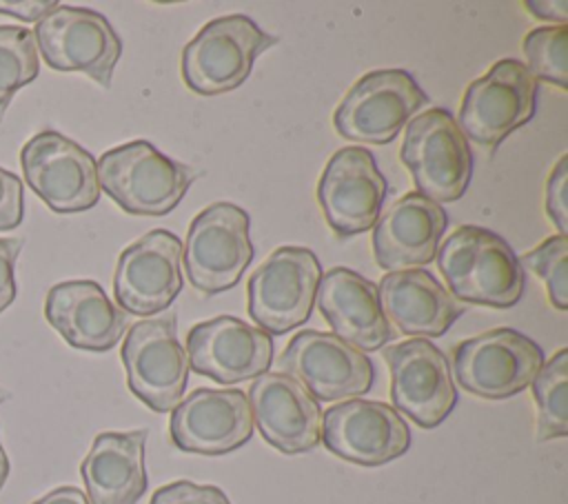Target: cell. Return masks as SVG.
<instances>
[{
    "label": "cell",
    "mask_w": 568,
    "mask_h": 504,
    "mask_svg": "<svg viewBox=\"0 0 568 504\" xmlns=\"http://www.w3.org/2000/svg\"><path fill=\"white\" fill-rule=\"evenodd\" d=\"M44 317L67 344L98 353L113 349L126 329V313L93 280L53 284L44 300Z\"/></svg>",
    "instance_id": "7402d4cb"
},
{
    "label": "cell",
    "mask_w": 568,
    "mask_h": 504,
    "mask_svg": "<svg viewBox=\"0 0 568 504\" xmlns=\"http://www.w3.org/2000/svg\"><path fill=\"white\" fill-rule=\"evenodd\" d=\"M448 215L442 204L413 191L393 202L373 226L377 264L393 273L435 260Z\"/></svg>",
    "instance_id": "44dd1931"
},
{
    "label": "cell",
    "mask_w": 568,
    "mask_h": 504,
    "mask_svg": "<svg viewBox=\"0 0 568 504\" xmlns=\"http://www.w3.org/2000/svg\"><path fill=\"white\" fill-rule=\"evenodd\" d=\"M521 51L532 78L568 89V27H537L524 36Z\"/></svg>",
    "instance_id": "83f0119b"
},
{
    "label": "cell",
    "mask_w": 568,
    "mask_h": 504,
    "mask_svg": "<svg viewBox=\"0 0 568 504\" xmlns=\"http://www.w3.org/2000/svg\"><path fill=\"white\" fill-rule=\"evenodd\" d=\"M315 302L333 335L359 351H377L393 340L377 286L353 269L335 266L322 275Z\"/></svg>",
    "instance_id": "603a6c76"
},
{
    "label": "cell",
    "mask_w": 568,
    "mask_h": 504,
    "mask_svg": "<svg viewBox=\"0 0 568 504\" xmlns=\"http://www.w3.org/2000/svg\"><path fill=\"white\" fill-rule=\"evenodd\" d=\"M36 47L55 71H82L100 87H111L122 56V40L111 22L84 7L58 4L33 29Z\"/></svg>",
    "instance_id": "8fae6325"
},
{
    "label": "cell",
    "mask_w": 568,
    "mask_h": 504,
    "mask_svg": "<svg viewBox=\"0 0 568 504\" xmlns=\"http://www.w3.org/2000/svg\"><path fill=\"white\" fill-rule=\"evenodd\" d=\"M377 293L386 320L410 337H439L464 313L444 284L424 269L386 273Z\"/></svg>",
    "instance_id": "cb8c5ba5"
},
{
    "label": "cell",
    "mask_w": 568,
    "mask_h": 504,
    "mask_svg": "<svg viewBox=\"0 0 568 504\" xmlns=\"http://www.w3.org/2000/svg\"><path fill=\"white\" fill-rule=\"evenodd\" d=\"M566 187H568V155L564 153L552 167L546 182V215L557 226L559 235L568 233V204H566Z\"/></svg>",
    "instance_id": "4dcf8cb0"
},
{
    "label": "cell",
    "mask_w": 568,
    "mask_h": 504,
    "mask_svg": "<svg viewBox=\"0 0 568 504\" xmlns=\"http://www.w3.org/2000/svg\"><path fill=\"white\" fill-rule=\"evenodd\" d=\"M539 420L537 437L552 440L568 435V349H559L532 380Z\"/></svg>",
    "instance_id": "484cf974"
},
{
    "label": "cell",
    "mask_w": 568,
    "mask_h": 504,
    "mask_svg": "<svg viewBox=\"0 0 568 504\" xmlns=\"http://www.w3.org/2000/svg\"><path fill=\"white\" fill-rule=\"evenodd\" d=\"M38 47L33 29L0 24V122L18 89L38 78Z\"/></svg>",
    "instance_id": "4316f807"
},
{
    "label": "cell",
    "mask_w": 568,
    "mask_h": 504,
    "mask_svg": "<svg viewBox=\"0 0 568 504\" xmlns=\"http://www.w3.org/2000/svg\"><path fill=\"white\" fill-rule=\"evenodd\" d=\"M55 7L58 2H49V0H0V13L18 18L22 22H36V24L42 18H47Z\"/></svg>",
    "instance_id": "836d02e7"
},
{
    "label": "cell",
    "mask_w": 568,
    "mask_h": 504,
    "mask_svg": "<svg viewBox=\"0 0 568 504\" xmlns=\"http://www.w3.org/2000/svg\"><path fill=\"white\" fill-rule=\"evenodd\" d=\"M29 189L55 213H80L98 204V162L78 142L44 129L20 149Z\"/></svg>",
    "instance_id": "30bf717a"
},
{
    "label": "cell",
    "mask_w": 568,
    "mask_h": 504,
    "mask_svg": "<svg viewBox=\"0 0 568 504\" xmlns=\"http://www.w3.org/2000/svg\"><path fill=\"white\" fill-rule=\"evenodd\" d=\"M322 442L346 462L382 466L408 451L410 431L390 404L353 397L324 411Z\"/></svg>",
    "instance_id": "e0dca14e"
},
{
    "label": "cell",
    "mask_w": 568,
    "mask_h": 504,
    "mask_svg": "<svg viewBox=\"0 0 568 504\" xmlns=\"http://www.w3.org/2000/svg\"><path fill=\"white\" fill-rule=\"evenodd\" d=\"M253 424L262 437L286 455L313 451L322 442L320 402L286 373H264L248 389Z\"/></svg>",
    "instance_id": "ffe728a7"
},
{
    "label": "cell",
    "mask_w": 568,
    "mask_h": 504,
    "mask_svg": "<svg viewBox=\"0 0 568 504\" xmlns=\"http://www.w3.org/2000/svg\"><path fill=\"white\" fill-rule=\"evenodd\" d=\"M24 218V189L16 173L0 167V231L16 229Z\"/></svg>",
    "instance_id": "1f68e13d"
},
{
    "label": "cell",
    "mask_w": 568,
    "mask_h": 504,
    "mask_svg": "<svg viewBox=\"0 0 568 504\" xmlns=\"http://www.w3.org/2000/svg\"><path fill=\"white\" fill-rule=\"evenodd\" d=\"M322 280L317 255L304 246L275 249L248 278V315L268 335L302 326Z\"/></svg>",
    "instance_id": "ba28073f"
},
{
    "label": "cell",
    "mask_w": 568,
    "mask_h": 504,
    "mask_svg": "<svg viewBox=\"0 0 568 504\" xmlns=\"http://www.w3.org/2000/svg\"><path fill=\"white\" fill-rule=\"evenodd\" d=\"M182 291V240L153 229L126 246L115 264L113 295L131 315L166 311Z\"/></svg>",
    "instance_id": "9a60e30c"
},
{
    "label": "cell",
    "mask_w": 568,
    "mask_h": 504,
    "mask_svg": "<svg viewBox=\"0 0 568 504\" xmlns=\"http://www.w3.org/2000/svg\"><path fill=\"white\" fill-rule=\"evenodd\" d=\"M189 369L220 384H237L268 373L273 337L233 315L195 324L186 335Z\"/></svg>",
    "instance_id": "d6986e66"
},
{
    "label": "cell",
    "mask_w": 568,
    "mask_h": 504,
    "mask_svg": "<svg viewBox=\"0 0 568 504\" xmlns=\"http://www.w3.org/2000/svg\"><path fill=\"white\" fill-rule=\"evenodd\" d=\"M7 397H9V393H7V391H4V389H0V404H2V402H4V400H7Z\"/></svg>",
    "instance_id": "74e56055"
},
{
    "label": "cell",
    "mask_w": 568,
    "mask_h": 504,
    "mask_svg": "<svg viewBox=\"0 0 568 504\" xmlns=\"http://www.w3.org/2000/svg\"><path fill=\"white\" fill-rule=\"evenodd\" d=\"M390 369L393 409L422 429L439 426L457 404V389L446 355L424 337L384 349Z\"/></svg>",
    "instance_id": "5bb4252c"
},
{
    "label": "cell",
    "mask_w": 568,
    "mask_h": 504,
    "mask_svg": "<svg viewBox=\"0 0 568 504\" xmlns=\"http://www.w3.org/2000/svg\"><path fill=\"white\" fill-rule=\"evenodd\" d=\"M524 7L539 20H550L557 24H566V20H568V2H564V0H557V2L526 0Z\"/></svg>",
    "instance_id": "e575fe53"
},
{
    "label": "cell",
    "mask_w": 568,
    "mask_h": 504,
    "mask_svg": "<svg viewBox=\"0 0 568 504\" xmlns=\"http://www.w3.org/2000/svg\"><path fill=\"white\" fill-rule=\"evenodd\" d=\"M22 249L20 238H0V313L16 300V260Z\"/></svg>",
    "instance_id": "d6a6232c"
},
{
    "label": "cell",
    "mask_w": 568,
    "mask_h": 504,
    "mask_svg": "<svg viewBox=\"0 0 568 504\" xmlns=\"http://www.w3.org/2000/svg\"><path fill=\"white\" fill-rule=\"evenodd\" d=\"M399 158L417 193L433 202L459 200L470 182L473 153L450 111L433 107L406 127Z\"/></svg>",
    "instance_id": "277c9868"
},
{
    "label": "cell",
    "mask_w": 568,
    "mask_h": 504,
    "mask_svg": "<svg viewBox=\"0 0 568 504\" xmlns=\"http://www.w3.org/2000/svg\"><path fill=\"white\" fill-rule=\"evenodd\" d=\"M151 504H231V500L217 486L178 480L158 488Z\"/></svg>",
    "instance_id": "f546056e"
},
{
    "label": "cell",
    "mask_w": 568,
    "mask_h": 504,
    "mask_svg": "<svg viewBox=\"0 0 568 504\" xmlns=\"http://www.w3.org/2000/svg\"><path fill=\"white\" fill-rule=\"evenodd\" d=\"M535 100L537 80L532 73L519 60L504 58L468 84L455 122L466 140L495 149L535 115Z\"/></svg>",
    "instance_id": "9c48e42d"
},
{
    "label": "cell",
    "mask_w": 568,
    "mask_h": 504,
    "mask_svg": "<svg viewBox=\"0 0 568 504\" xmlns=\"http://www.w3.org/2000/svg\"><path fill=\"white\" fill-rule=\"evenodd\" d=\"M521 266L532 271L546 286L548 300L557 311L568 309V238L550 235L532 251L517 258Z\"/></svg>",
    "instance_id": "f1b7e54d"
},
{
    "label": "cell",
    "mask_w": 568,
    "mask_h": 504,
    "mask_svg": "<svg viewBox=\"0 0 568 504\" xmlns=\"http://www.w3.org/2000/svg\"><path fill=\"white\" fill-rule=\"evenodd\" d=\"M280 369L322 402L359 397L371 391L375 380V369L366 353L333 333L315 329L291 337L280 355Z\"/></svg>",
    "instance_id": "4fadbf2b"
},
{
    "label": "cell",
    "mask_w": 568,
    "mask_h": 504,
    "mask_svg": "<svg viewBox=\"0 0 568 504\" xmlns=\"http://www.w3.org/2000/svg\"><path fill=\"white\" fill-rule=\"evenodd\" d=\"M146 429L100 433L80 464L89 504H138L146 491Z\"/></svg>",
    "instance_id": "d4e9b609"
},
{
    "label": "cell",
    "mask_w": 568,
    "mask_h": 504,
    "mask_svg": "<svg viewBox=\"0 0 568 504\" xmlns=\"http://www.w3.org/2000/svg\"><path fill=\"white\" fill-rule=\"evenodd\" d=\"M251 218L233 202H213L200 211L186 233L182 262L189 282L204 295L233 289L253 260Z\"/></svg>",
    "instance_id": "5b68a950"
},
{
    "label": "cell",
    "mask_w": 568,
    "mask_h": 504,
    "mask_svg": "<svg viewBox=\"0 0 568 504\" xmlns=\"http://www.w3.org/2000/svg\"><path fill=\"white\" fill-rule=\"evenodd\" d=\"M275 38L248 16L233 13L206 22L182 51L184 84L200 95H220L237 89Z\"/></svg>",
    "instance_id": "3957f363"
},
{
    "label": "cell",
    "mask_w": 568,
    "mask_h": 504,
    "mask_svg": "<svg viewBox=\"0 0 568 504\" xmlns=\"http://www.w3.org/2000/svg\"><path fill=\"white\" fill-rule=\"evenodd\" d=\"M428 102L404 69H377L362 75L333 113L335 131L353 142L388 144Z\"/></svg>",
    "instance_id": "52a82bcc"
},
{
    "label": "cell",
    "mask_w": 568,
    "mask_h": 504,
    "mask_svg": "<svg viewBox=\"0 0 568 504\" xmlns=\"http://www.w3.org/2000/svg\"><path fill=\"white\" fill-rule=\"evenodd\" d=\"M437 251V266L453 298L493 309H510L521 300V264L495 231L464 224Z\"/></svg>",
    "instance_id": "6da1fadb"
},
{
    "label": "cell",
    "mask_w": 568,
    "mask_h": 504,
    "mask_svg": "<svg viewBox=\"0 0 568 504\" xmlns=\"http://www.w3.org/2000/svg\"><path fill=\"white\" fill-rule=\"evenodd\" d=\"M169 431L184 453H231L253 435L248 397L240 389H195L175 404Z\"/></svg>",
    "instance_id": "ac0fdd59"
},
{
    "label": "cell",
    "mask_w": 568,
    "mask_h": 504,
    "mask_svg": "<svg viewBox=\"0 0 568 504\" xmlns=\"http://www.w3.org/2000/svg\"><path fill=\"white\" fill-rule=\"evenodd\" d=\"M9 471H11V464H9V457H7L4 448H2V442H0V488L4 486V482L9 477Z\"/></svg>",
    "instance_id": "8d00e7d4"
},
{
    "label": "cell",
    "mask_w": 568,
    "mask_h": 504,
    "mask_svg": "<svg viewBox=\"0 0 568 504\" xmlns=\"http://www.w3.org/2000/svg\"><path fill=\"white\" fill-rule=\"evenodd\" d=\"M544 366V351L528 335L499 326L459 342L453 349L457 384L486 400H506L532 384Z\"/></svg>",
    "instance_id": "8992f818"
},
{
    "label": "cell",
    "mask_w": 568,
    "mask_h": 504,
    "mask_svg": "<svg viewBox=\"0 0 568 504\" xmlns=\"http://www.w3.org/2000/svg\"><path fill=\"white\" fill-rule=\"evenodd\" d=\"M122 364L131 393L151 411H173L189 380V357L178 340L175 315L135 322L122 344Z\"/></svg>",
    "instance_id": "7c38bea8"
},
{
    "label": "cell",
    "mask_w": 568,
    "mask_h": 504,
    "mask_svg": "<svg viewBox=\"0 0 568 504\" xmlns=\"http://www.w3.org/2000/svg\"><path fill=\"white\" fill-rule=\"evenodd\" d=\"M31 504H89V500L75 486H58Z\"/></svg>",
    "instance_id": "d590c367"
},
{
    "label": "cell",
    "mask_w": 568,
    "mask_h": 504,
    "mask_svg": "<svg viewBox=\"0 0 568 504\" xmlns=\"http://www.w3.org/2000/svg\"><path fill=\"white\" fill-rule=\"evenodd\" d=\"M386 189L373 153L364 147H344L331 155L320 175L317 202L331 231L351 238L375 226Z\"/></svg>",
    "instance_id": "2e32d148"
},
{
    "label": "cell",
    "mask_w": 568,
    "mask_h": 504,
    "mask_svg": "<svg viewBox=\"0 0 568 504\" xmlns=\"http://www.w3.org/2000/svg\"><path fill=\"white\" fill-rule=\"evenodd\" d=\"M193 180L191 167L175 162L146 140L113 147L98 160L100 191L133 215H166Z\"/></svg>",
    "instance_id": "7a4b0ae2"
}]
</instances>
